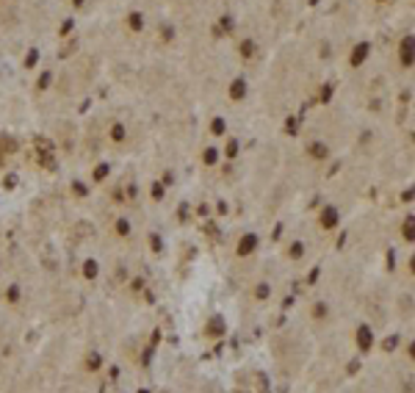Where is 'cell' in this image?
<instances>
[{"label": "cell", "instance_id": "7", "mask_svg": "<svg viewBox=\"0 0 415 393\" xmlns=\"http://www.w3.org/2000/svg\"><path fill=\"white\" fill-rule=\"evenodd\" d=\"M130 28H138V31H141V28H144V17H141V14H130Z\"/></svg>", "mask_w": 415, "mask_h": 393}, {"label": "cell", "instance_id": "8", "mask_svg": "<svg viewBox=\"0 0 415 393\" xmlns=\"http://www.w3.org/2000/svg\"><path fill=\"white\" fill-rule=\"evenodd\" d=\"M310 153H313L316 158H324V155H327V147H324V144H313V147H310Z\"/></svg>", "mask_w": 415, "mask_h": 393}, {"label": "cell", "instance_id": "13", "mask_svg": "<svg viewBox=\"0 0 415 393\" xmlns=\"http://www.w3.org/2000/svg\"><path fill=\"white\" fill-rule=\"evenodd\" d=\"M72 3H75V6H83V0H72Z\"/></svg>", "mask_w": 415, "mask_h": 393}, {"label": "cell", "instance_id": "12", "mask_svg": "<svg viewBox=\"0 0 415 393\" xmlns=\"http://www.w3.org/2000/svg\"><path fill=\"white\" fill-rule=\"evenodd\" d=\"M205 161H208V163H213V161H216V150H208V155H205Z\"/></svg>", "mask_w": 415, "mask_h": 393}, {"label": "cell", "instance_id": "10", "mask_svg": "<svg viewBox=\"0 0 415 393\" xmlns=\"http://www.w3.org/2000/svg\"><path fill=\"white\" fill-rule=\"evenodd\" d=\"M105 172H108V166H100V169L94 172V177H97V180H102V177H105Z\"/></svg>", "mask_w": 415, "mask_h": 393}, {"label": "cell", "instance_id": "3", "mask_svg": "<svg viewBox=\"0 0 415 393\" xmlns=\"http://www.w3.org/2000/svg\"><path fill=\"white\" fill-rule=\"evenodd\" d=\"M321 224L324 227H335V224H338V211H335V208H327L321 214Z\"/></svg>", "mask_w": 415, "mask_h": 393}, {"label": "cell", "instance_id": "2", "mask_svg": "<svg viewBox=\"0 0 415 393\" xmlns=\"http://www.w3.org/2000/svg\"><path fill=\"white\" fill-rule=\"evenodd\" d=\"M244 94H246V80H244V78L233 80V86H230V97H233V100H241Z\"/></svg>", "mask_w": 415, "mask_h": 393}, {"label": "cell", "instance_id": "5", "mask_svg": "<svg viewBox=\"0 0 415 393\" xmlns=\"http://www.w3.org/2000/svg\"><path fill=\"white\" fill-rule=\"evenodd\" d=\"M255 249V236H246L244 244H241V255H246V252H252Z\"/></svg>", "mask_w": 415, "mask_h": 393}, {"label": "cell", "instance_id": "11", "mask_svg": "<svg viewBox=\"0 0 415 393\" xmlns=\"http://www.w3.org/2000/svg\"><path fill=\"white\" fill-rule=\"evenodd\" d=\"M252 53H255V44L246 42V44H244V56H252Z\"/></svg>", "mask_w": 415, "mask_h": 393}, {"label": "cell", "instance_id": "1", "mask_svg": "<svg viewBox=\"0 0 415 393\" xmlns=\"http://www.w3.org/2000/svg\"><path fill=\"white\" fill-rule=\"evenodd\" d=\"M398 56H401V64H404V67L413 64V39H410V36L401 42V53H398Z\"/></svg>", "mask_w": 415, "mask_h": 393}, {"label": "cell", "instance_id": "4", "mask_svg": "<svg viewBox=\"0 0 415 393\" xmlns=\"http://www.w3.org/2000/svg\"><path fill=\"white\" fill-rule=\"evenodd\" d=\"M365 56H368V44H360V47L355 50V56H352V64H355V67H360Z\"/></svg>", "mask_w": 415, "mask_h": 393}, {"label": "cell", "instance_id": "9", "mask_svg": "<svg viewBox=\"0 0 415 393\" xmlns=\"http://www.w3.org/2000/svg\"><path fill=\"white\" fill-rule=\"evenodd\" d=\"M213 133H224V119H213Z\"/></svg>", "mask_w": 415, "mask_h": 393}, {"label": "cell", "instance_id": "6", "mask_svg": "<svg viewBox=\"0 0 415 393\" xmlns=\"http://www.w3.org/2000/svg\"><path fill=\"white\" fill-rule=\"evenodd\" d=\"M111 138H114V141H122V138H125V128H122V125H114V128H111Z\"/></svg>", "mask_w": 415, "mask_h": 393}]
</instances>
